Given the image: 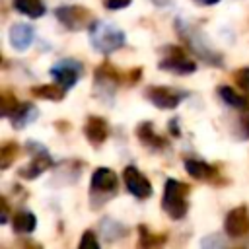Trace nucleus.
Here are the masks:
<instances>
[{
  "mask_svg": "<svg viewBox=\"0 0 249 249\" xmlns=\"http://www.w3.org/2000/svg\"><path fill=\"white\" fill-rule=\"evenodd\" d=\"M124 41H126L124 31H121L119 27L107 21H93L89 25V43L101 54H111L119 51L124 45Z\"/></svg>",
  "mask_w": 249,
  "mask_h": 249,
  "instance_id": "1",
  "label": "nucleus"
},
{
  "mask_svg": "<svg viewBox=\"0 0 249 249\" xmlns=\"http://www.w3.org/2000/svg\"><path fill=\"white\" fill-rule=\"evenodd\" d=\"M187 193L189 185L177 181V179H167L163 187V198H161V208L171 220H181L185 218L189 204H187Z\"/></svg>",
  "mask_w": 249,
  "mask_h": 249,
  "instance_id": "2",
  "label": "nucleus"
},
{
  "mask_svg": "<svg viewBox=\"0 0 249 249\" xmlns=\"http://www.w3.org/2000/svg\"><path fill=\"white\" fill-rule=\"evenodd\" d=\"M54 16L70 31H82L95 21L93 14L84 6H60L54 10Z\"/></svg>",
  "mask_w": 249,
  "mask_h": 249,
  "instance_id": "3",
  "label": "nucleus"
},
{
  "mask_svg": "<svg viewBox=\"0 0 249 249\" xmlns=\"http://www.w3.org/2000/svg\"><path fill=\"white\" fill-rule=\"evenodd\" d=\"M160 68L175 74H191L196 70V64L187 56L183 47H165V54L160 60Z\"/></svg>",
  "mask_w": 249,
  "mask_h": 249,
  "instance_id": "4",
  "label": "nucleus"
},
{
  "mask_svg": "<svg viewBox=\"0 0 249 249\" xmlns=\"http://www.w3.org/2000/svg\"><path fill=\"white\" fill-rule=\"evenodd\" d=\"M144 93L160 109H175L187 97V93L175 91L173 88H167V86H150V88H146Z\"/></svg>",
  "mask_w": 249,
  "mask_h": 249,
  "instance_id": "5",
  "label": "nucleus"
},
{
  "mask_svg": "<svg viewBox=\"0 0 249 249\" xmlns=\"http://www.w3.org/2000/svg\"><path fill=\"white\" fill-rule=\"evenodd\" d=\"M123 181H124L126 191H128L132 196H136V198H140V200L152 196V185H150V181H148L146 175H142L134 165H126V167L123 169Z\"/></svg>",
  "mask_w": 249,
  "mask_h": 249,
  "instance_id": "6",
  "label": "nucleus"
},
{
  "mask_svg": "<svg viewBox=\"0 0 249 249\" xmlns=\"http://www.w3.org/2000/svg\"><path fill=\"white\" fill-rule=\"evenodd\" d=\"M82 72H84L82 64H80L78 60H72V58H64V60H60L58 64H54V66L51 68V76H53L64 89L72 88V86L80 80Z\"/></svg>",
  "mask_w": 249,
  "mask_h": 249,
  "instance_id": "7",
  "label": "nucleus"
},
{
  "mask_svg": "<svg viewBox=\"0 0 249 249\" xmlns=\"http://www.w3.org/2000/svg\"><path fill=\"white\" fill-rule=\"evenodd\" d=\"M89 187H91V195H101L103 198L105 196H113L117 193L119 179H117V175H115L113 169H109V167H97L93 171V175H91Z\"/></svg>",
  "mask_w": 249,
  "mask_h": 249,
  "instance_id": "8",
  "label": "nucleus"
},
{
  "mask_svg": "<svg viewBox=\"0 0 249 249\" xmlns=\"http://www.w3.org/2000/svg\"><path fill=\"white\" fill-rule=\"evenodd\" d=\"M224 230L230 237H245L249 233V210L245 206H237L226 214Z\"/></svg>",
  "mask_w": 249,
  "mask_h": 249,
  "instance_id": "9",
  "label": "nucleus"
},
{
  "mask_svg": "<svg viewBox=\"0 0 249 249\" xmlns=\"http://www.w3.org/2000/svg\"><path fill=\"white\" fill-rule=\"evenodd\" d=\"M84 134L91 146H101L109 136V124L99 115H89L84 124Z\"/></svg>",
  "mask_w": 249,
  "mask_h": 249,
  "instance_id": "10",
  "label": "nucleus"
},
{
  "mask_svg": "<svg viewBox=\"0 0 249 249\" xmlns=\"http://www.w3.org/2000/svg\"><path fill=\"white\" fill-rule=\"evenodd\" d=\"M51 165H53V160H51L49 152H47L45 148H39V152L33 154L31 161H29L27 165H23L18 173H19L21 179H37V177H39L41 173H45Z\"/></svg>",
  "mask_w": 249,
  "mask_h": 249,
  "instance_id": "11",
  "label": "nucleus"
},
{
  "mask_svg": "<svg viewBox=\"0 0 249 249\" xmlns=\"http://www.w3.org/2000/svg\"><path fill=\"white\" fill-rule=\"evenodd\" d=\"M33 41V27L29 23H14L10 27V43L16 51H25Z\"/></svg>",
  "mask_w": 249,
  "mask_h": 249,
  "instance_id": "12",
  "label": "nucleus"
},
{
  "mask_svg": "<svg viewBox=\"0 0 249 249\" xmlns=\"http://www.w3.org/2000/svg\"><path fill=\"white\" fill-rule=\"evenodd\" d=\"M121 82H123V74L113 64L103 62L101 66H97V70H95V84L97 86H103L105 89H113Z\"/></svg>",
  "mask_w": 249,
  "mask_h": 249,
  "instance_id": "13",
  "label": "nucleus"
},
{
  "mask_svg": "<svg viewBox=\"0 0 249 249\" xmlns=\"http://www.w3.org/2000/svg\"><path fill=\"white\" fill-rule=\"evenodd\" d=\"M136 136H138V140H140L142 144L150 146L152 150H161V148H165V144H167L161 136H158V134L154 132L152 123H140V124L136 126Z\"/></svg>",
  "mask_w": 249,
  "mask_h": 249,
  "instance_id": "14",
  "label": "nucleus"
},
{
  "mask_svg": "<svg viewBox=\"0 0 249 249\" xmlns=\"http://www.w3.org/2000/svg\"><path fill=\"white\" fill-rule=\"evenodd\" d=\"M185 169H187V173H189L191 177L200 179V181H208V179H212V177L216 175V167H212V165L206 163V161L193 160V158L185 160Z\"/></svg>",
  "mask_w": 249,
  "mask_h": 249,
  "instance_id": "15",
  "label": "nucleus"
},
{
  "mask_svg": "<svg viewBox=\"0 0 249 249\" xmlns=\"http://www.w3.org/2000/svg\"><path fill=\"white\" fill-rule=\"evenodd\" d=\"M12 228L16 233H31L35 228H37V218L33 212H27V210H19L14 214V220H12Z\"/></svg>",
  "mask_w": 249,
  "mask_h": 249,
  "instance_id": "16",
  "label": "nucleus"
},
{
  "mask_svg": "<svg viewBox=\"0 0 249 249\" xmlns=\"http://www.w3.org/2000/svg\"><path fill=\"white\" fill-rule=\"evenodd\" d=\"M37 115H39V111H37L35 105H31V103H19L18 111L10 117L12 119V126L14 128H23L29 121L37 119Z\"/></svg>",
  "mask_w": 249,
  "mask_h": 249,
  "instance_id": "17",
  "label": "nucleus"
},
{
  "mask_svg": "<svg viewBox=\"0 0 249 249\" xmlns=\"http://www.w3.org/2000/svg\"><path fill=\"white\" fill-rule=\"evenodd\" d=\"M12 6L19 12V14H23V16H29V18H41L45 12H47V8H45V4L41 2V0H12Z\"/></svg>",
  "mask_w": 249,
  "mask_h": 249,
  "instance_id": "18",
  "label": "nucleus"
},
{
  "mask_svg": "<svg viewBox=\"0 0 249 249\" xmlns=\"http://www.w3.org/2000/svg\"><path fill=\"white\" fill-rule=\"evenodd\" d=\"M31 93L39 99H49V101H60L64 99V88L58 84V86H53V84H43V86H35L31 88Z\"/></svg>",
  "mask_w": 249,
  "mask_h": 249,
  "instance_id": "19",
  "label": "nucleus"
},
{
  "mask_svg": "<svg viewBox=\"0 0 249 249\" xmlns=\"http://www.w3.org/2000/svg\"><path fill=\"white\" fill-rule=\"evenodd\" d=\"M218 93H220V97L228 103V105H231L233 109H245L247 105H249V101H247V97H243L241 93H237L233 88H230V86H220L218 88Z\"/></svg>",
  "mask_w": 249,
  "mask_h": 249,
  "instance_id": "20",
  "label": "nucleus"
},
{
  "mask_svg": "<svg viewBox=\"0 0 249 249\" xmlns=\"http://www.w3.org/2000/svg\"><path fill=\"white\" fill-rule=\"evenodd\" d=\"M101 231H103V235H105L109 241H115V239H119V237L126 235V228H124V226H121L119 222L111 220V218L101 220Z\"/></svg>",
  "mask_w": 249,
  "mask_h": 249,
  "instance_id": "21",
  "label": "nucleus"
},
{
  "mask_svg": "<svg viewBox=\"0 0 249 249\" xmlns=\"http://www.w3.org/2000/svg\"><path fill=\"white\" fill-rule=\"evenodd\" d=\"M138 233H140V239H138L140 247H156L165 243V235H154L148 231L146 226H138Z\"/></svg>",
  "mask_w": 249,
  "mask_h": 249,
  "instance_id": "22",
  "label": "nucleus"
},
{
  "mask_svg": "<svg viewBox=\"0 0 249 249\" xmlns=\"http://www.w3.org/2000/svg\"><path fill=\"white\" fill-rule=\"evenodd\" d=\"M18 144H14V142H6V144H2V148H0V169H8L10 167V163L14 161V158H16V154H18Z\"/></svg>",
  "mask_w": 249,
  "mask_h": 249,
  "instance_id": "23",
  "label": "nucleus"
},
{
  "mask_svg": "<svg viewBox=\"0 0 249 249\" xmlns=\"http://www.w3.org/2000/svg\"><path fill=\"white\" fill-rule=\"evenodd\" d=\"M18 107H19V101L14 95H10L8 91H4L2 93V115L4 117H12L18 111Z\"/></svg>",
  "mask_w": 249,
  "mask_h": 249,
  "instance_id": "24",
  "label": "nucleus"
},
{
  "mask_svg": "<svg viewBox=\"0 0 249 249\" xmlns=\"http://www.w3.org/2000/svg\"><path fill=\"white\" fill-rule=\"evenodd\" d=\"M80 247L82 249H99V239H97V235H95V231L93 230H86L84 231V235H82V239H80Z\"/></svg>",
  "mask_w": 249,
  "mask_h": 249,
  "instance_id": "25",
  "label": "nucleus"
},
{
  "mask_svg": "<svg viewBox=\"0 0 249 249\" xmlns=\"http://www.w3.org/2000/svg\"><path fill=\"white\" fill-rule=\"evenodd\" d=\"M233 78H235V84H237L243 91H249V68H239Z\"/></svg>",
  "mask_w": 249,
  "mask_h": 249,
  "instance_id": "26",
  "label": "nucleus"
},
{
  "mask_svg": "<svg viewBox=\"0 0 249 249\" xmlns=\"http://www.w3.org/2000/svg\"><path fill=\"white\" fill-rule=\"evenodd\" d=\"M132 0H103V6L107 10H121V8H126L130 6Z\"/></svg>",
  "mask_w": 249,
  "mask_h": 249,
  "instance_id": "27",
  "label": "nucleus"
},
{
  "mask_svg": "<svg viewBox=\"0 0 249 249\" xmlns=\"http://www.w3.org/2000/svg\"><path fill=\"white\" fill-rule=\"evenodd\" d=\"M239 128H241V134H239V138H249V113H243L241 117H239Z\"/></svg>",
  "mask_w": 249,
  "mask_h": 249,
  "instance_id": "28",
  "label": "nucleus"
},
{
  "mask_svg": "<svg viewBox=\"0 0 249 249\" xmlns=\"http://www.w3.org/2000/svg\"><path fill=\"white\" fill-rule=\"evenodd\" d=\"M0 204H2L0 222H2V224H6V222H8V218H10V206H8V200H6V196H2V198H0Z\"/></svg>",
  "mask_w": 249,
  "mask_h": 249,
  "instance_id": "29",
  "label": "nucleus"
},
{
  "mask_svg": "<svg viewBox=\"0 0 249 249\" xmlns=\"http://www.w3.org/2000/svg\"><path fill=\"white\" fill-rule=\"evenodd\" d=\"M140 76H142V68H134V70L128 74V82H130V84H134Z\"/></svg>",
  "mask_w": 249,
  "mask_h": 249,
  "instance_id": "30",
  "label": "nucleus"
},
{
  "mask_svg": "<svg viewBox=\"0 0 249 249\" xmlns=\"http://www.w3.org/2000/svg\"><path fill=\"white\" fill-rule=\"evenodd\" d=\"M196 4H204V6H212V4H218L220 0H195Z\"/></svg>",
  "mask_w": 249,
  "mask_h": 249,
  "instance_id": "31",
  "label": "nucleus"
},
{
  "mask_svg": "<svg viewBox=\"0 0 249 249\" xmlns=\"http://www.w3.org/2000/svg\"><path fill=\"white\" fill-rule=\"evenodd\" d=\"M169 130H173V134H179V128H177V121H169Z\"/></svg>",
  "mask_w": 249,
  "mask_h": 249,
  "instance_id": "32",
  "label": "nucleus"
},
{
  "mask_svg": "<svg viewBox=\"0 0 249 249\" xmlns=\"http://www.w3.org/2000/svg\"><path fill=\"white\" fill-rule=\"evenodd\" d=\"M212 241H214L216 245H224V241H222V239H212ZM206 243H210V239H202V241H200V245H206Z\"/></svg>",
  "mask_w": 249,
  "mask_h": 249,
  "instance_id": "33",
  "label": "nucleus"
}]
</instances>
